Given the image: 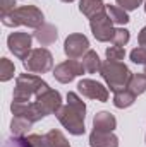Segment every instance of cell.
<instances>
[{
	"label": "cell",
	"mask_w": 146,
	"mask_h": 147,
	"mask_svg": "<svg viewBox=\"0 0 146 147\" xmlns=\"http://www.w3.org/2000/svg\"><path fill=\"white\" fill-rule=\"evenodd\" d=\"M59 121L69 130V134L72 135H83L86 132L84 128V115H86V105L84 101L74 94L69 92L67 94V105L60 106V110L55 113Z\"/></svg>",
	"instance_id": "1"
},
{
	"label": "cell",
	"mask_w": 146,
	"mask_h": 147,
	"mask_svg": "<svg viewBox=\"0 0 146 147\" xmlns=\"http://www.w3.org/2000/svg\"><path fill=\"white\" fill-rule=\"evenodd\" d=\"M50 86L40 79L36 74H21L16 80L14 94H12V103H33L31 99L46 91Z\"/></svg>",
	"instance_id": "2"
},
{
	"label": "cell",
	"mask_w": 146,
	"mask_h": 147,
	"mask_svg": "<svg viewBox=\"0 0 146 147\" xmlns=\"http://www.w3.org/2000/svg\"><path fill=\"white\" fill-rule=\"evenodd\" d=\"M2 22L7 28L28 26V28L38 29L43 26V12L35 5H23V7H17L16 10H12L7 17H3Z\"/></svg>",
	"instance_id": "3"
},
{
	"label": "cell",
	"mask_w": 146,
	"mask_h": 147,
	"mask_svg": "<svg viewBox=\"0 0 146 147\" xmlns=\"http://www.w3.org/2000/svg\"><path fill=\"white\" fill-rule=\"evenodd\" d=\"M100 74H102L103 80L107 82V86L110 87V91H113V92L126 89L131 80V75H132L122 62H113V60L103 62Z\"/></svg>",
	"instance_id": "4"
},
{
	"label": "cell",
	"mask_w": 146,
	"mask_h": 147,
	"mask_svg": "<svg viewBox=\"0 0 146 147\" xmlns=\"http://www.w3.org/2000/svg\"><path fill=\"white\" fill-rule=\"evenodd\" d=\"M23 65L29 74H46L53 69V57L46 48H36L29 53Z\"/></svg>",
	"instance_id": "5"
},
{
	"label": "cell",
	"mask_w": 146,
	"mask_h": 147,
	"mask_svg": "<svg viewBox=\"0 0 146 147\" xmlns=\"http://www.w3.org/2000/svg\"><path fill=\"white\" fill-rule=\"evenodd\" d=\"M31 41H33V36L29 33L17 31V33H10L9 34V38H7V46L14 53V57H17L19 60L24 62L29 57V53L33 51L31 50Z\"/></svg>",
	"instance_id": "6"
},
{
	"label": "cell",
	"mask_w": 146,
	"mask_h": 147,
	"mask_svg": "<svg viewBox=\"0 0 146 147\" xmlns=\"http://www.w3.org/2000/svg\"><path fill=\"white\" fill-rule=\"evenodd\" d=\"M33 103H35L36 110L41 113V116L45 118L46 115L57 113V111L60 110L62 98H60V92H59V91H53V89L48 87L46 91H43L41 94H38Z\"/></svg>",
	"instance_id": "7"
},
{
	"label": "cell",
	"mask_w": 146,
	"mask_h": 147,
	"mask_svg": "<svg viewBox=\"0 0 146 147\" xmlns=\"http://www.w3.org/2000/svg\"><path fill=\"white\" fill-rule=\"evenodd\" d=\"M112 24L113 22H112V19L108 17L107 10L102 12V14H98V16H95L93 19H89V28H91L93 36L96 38L98 41H102V43L112 41L113 33H115V29H113Z\"/></svg>",
	"instance_id": "8"
},
{
	"label": "cell",
	"mask_w": 146,
	"mask_h": 147,
	"mask_svg": "<svg viewBox=\"0 0 146 147\" xmlns=\"http://www.w3.org/2000/svg\"><path fill=\"white\" fill-rule=\"evenodd\" d=\"M84 74V69H83V63L74 60V58H69L62 63H59L55 69H53V75L59 82L62 84H69L74 77L77 75H83Z\"/></svg>",
	"instance_id": "9"
},
{
	"label": "cell",
	"mask_w": 146,
	"mask_h": 147,
	"mask_svg": "<svg viewBox=\"0 0 146 147\" xmlns=\"http://www.w3.org/2000/svg\"><path fill=\"white\" fill-rule=\"evenodd\" d=\"M89 48V41L88 38L81 33H74V34H69L65 43H64V51L69 58H79V57H84L86 51Z\"/></svg>",
	"instance_id": "10"
},
{
	"label": "cell",
	"mask_w": 146,
	"mask_h": 147,
	"mask_svg": "<svg viewBox=\"0 0 146 147\" xmlns=\"http://www.w3.org/2000/svg\"><path fill=\"white\" fill-rule=\"evenodd\" d=\"M77 91L84 96V98H89V99H96V101H108V91L107 87H103L100 82L96 80H91V79H83L79 80L77 84Z\"/></svg>",
	"instance_id": "11"
},
{
	"label": "cell",
	"mask_w": 146,
	"mask_h": 147,
	"mask_svg": "<svg viewBox=\"0 0 146 147\" xmlns=\"http://www.w3.org/2000/svg\"><path fill=\"white\" fill-rule=\"evenodd\" d=\"M89 146L91 147H119V139L112 132L95 130L89 135Z\"/></svg>",
	"instance_id": "12"
},
{
	"label": "cell",
	"mask_w": 146,
	"mask_h": 147,
	"mask_svg": "<svg viewBox=\"0 0 146 147\" xmlns=\"http://www.w3.org/2000/svg\"><path fill=\"white\" fill-rule=\"evenodd\" d=\"M117 127V120L113 115H110L108 111H100L95 115L93 118V128L95 130H102V132H113V128Z\"/></svg>",
	"instance_id": "13"
},
{
	"label": "cell",
	"mask_w": 146,
	"mask_h": 147,
	"mask_svg": "<svg viewBox=\"0 0 146 147\" xmlns=\"http://www.w3.org/2000/svg\"><path fill=\"white\" fill-rule=\"evenodd\" d=\"M57 36H59L57 34V29L52 24H43L41 28H38L36 31H35V38H36V41L41 46H48V45L55 43Z\"/></svg>",
	"instance_id": "14"
},
{
	"label": "cell",
	"mask_w": 146,
	"mask_h": 147,
	"mask_svg": "<svg viewBox=\"0 0 146 147\" xmlns=\"http://www.w3.org/2000/svg\"><path fill=\"white\" fill-rule=\"evenodd\" d=\"M79 10L88 19H93L95 16L105 12V3H103V0H81L79 2Z\"/></svg>",
	"instance_id": "15"
},
{
	"label": "cell",
	"mask_w": 146,
	"mask_h": 147,
	"mask_svg": "<svg viewBox=\"0 0 146 147\" xmlns=\"http://www.w3.org/2000/svg\"><path fill=\"white\" fill-rule=\"evenodd\" d=\"M81 63H83V69H84L86 74H95V72H98V70L102 69L100 57H98V53L93 51V50H88V51H86V55L83 57Z\"/></svg>",
	"instance_id": "16"
},
{
	"label": "cell",
	"mask_w": 146,
	"mask_h": 147,
	"mask_svg": "<svg viewBox=\"0 0 146 147\" xmlns=\"http://www.w3.org/2000/svg\"><path fill=\"white\" fill-rule=\"evenodd\" d=\"M134 101H136V94L131 92L127 87L119 91V92H113V105H115V108H120V110L122 108H129Z\"/></svg>",
	"instance_id": "17"
},
{
	"label": "cell",
	"mask_w": 146,
	"mask_h": 147,
	"mask_svg": "<svg viewBox=\"0 0 146 147\" xmlns=\"http://www.w3.org/2000/svg\"><path fill=\"white\" fill-rule=\"evenodd\" d=\"M105 10L108 14V17L112 19L113 24H127L129 22V16L127 10H124L119 5H105Z\"/></svg>",
	"instance_id": "18"
},
{
	"label": "cell",
	"mask_w": 146,
	"mask_h": 147,
	"mask_svg": "<svg viewBox=\"0 0 146 147\" xmlns=\"http://www.w3.org/2000/svg\"><path fill=\"white\" fill-rule=\"evenodd\" d=\"M31 125H33V121H29L28 118L14 116V118H12V121H10V130H12V134H14V135L23 137V135L31 128Z\"/></svg>",
	"instance_id": "19"
},
{
	"label": "cell",
	"mask_w": 146,
	"mask_h": 147,
	"mask_svg": "<svg viewBox=\"0 0 146 147\" xmlns=\"http://www.w3.org/2000/svg\"><path fill=\"white\" fill-rule=\"evenodd\" d=\"M127 89L131 92H134L136 96L143 94L146 91V75L145 74H132L131 75V80L127 84Z\"/></svg>",
	"instance_id": "20"
},
{
	"label": "cell",
	"mask_w": 146,
	"mask_h": 147,
	"mask_svg": "<svg viewBox=\"0 0 146 147\" xmlns=\"http://www.w3.org/2000/svg\"><path fill=\"white\" fill-rule=\"evenodd\" d=\"M46 140H48L50 147H71L67 139L64 137V134L60 130H55V128L46 134Z\"/></svg>",
	"instance_id": "21"
},
{
	"label": "cell",
	"mask_w": 146,
	"mask_h": 147,
	"mask_svg": "<svg viewBox=\"0 0 146 147\" xmlns=\"http://www.w3.org/2000/svg\"><path fill=\"white\" fill-rule=\"evenodd\" d=\"M14 72H16V67L14 63L9 60V58H2L0 60V80L2 82H7L14 77Z\"/></svg>",
	"instance_id": "22"
},
{
	"label": "cell",
	"mask_w": 146,
	"mask_h": 147,
	"mask_svg": "<svg viewBox=\"0 0 146 147\" xmlns=\"http://www.w3.org/2000/svg\"><path fill=\"white\" fill-rule=\"evenodd\" d=\"M129 38H131V34H129V31H127V29L119 28V29H115V33H113L112 43H113L115 46H124V45H127Z\"/></svg>",
	"instance_id": "23"
},
{
	"label": "cell",
	"mask_w": 146,
	"mask_h": 147,
	"mask_svg": "<svg viewBox=\"0 0 146 147\" xmlns=\"http://www.w3.org/2000/svg\"><path fill=\"white\" fill-rule=\"evenodd\" d=\"M3 147H33V146H31V142H29L28 137H24V135L23 137L14 135V137H10V139L5 140Z\"/></svg>",
	"instance_id": "24"
},
{
	"label": "cell",
	"mask_w": 146,
	"mask_h": 147,
	"mask_svg": "<svg viewBox=\"0 0 146 147\" xmlns=\"http://www.w3.org/2000/svg\"><path fill=\"white\" fill-rule=\"evenodd\" d=\"M124 57H126V50H124V46H110L108 50H107V60H113V62H120V60H124Z\"/></svg>",
	"instance_id": "25"
},
{
	"label": "cell",
	"mask_w": 146,
	"mask_h": 147,
	"mask_svg": "<svg viewBox=\"0 0 146 147\" xmlns=\"http://www.w3.org/2000/svg\"><path fill=\"white\" fill-rule=\"evenodd\" d=\"M131 60L134 63H146V48L145 46H138L131 51Z\"/></svg>",
	"instance_id": "26"
},
{
	"label": "cell",
	"mask_w": 146,
	"mask_h": 147,
	"mask_svg": "<svg viewBox=\"0 0 146 147\" xmlns=\"http://www.w3.org/2000/svg\"><path fill=\"white\" fill-rule=\"evenodd\" d=\"M14 5H16V0H0V17L3 19V17H7L12 10H16Z\"/></svg>",
	"instance_id": "27"
},
{
	"label": "cell",
	"mask_w": 146,
	"mask_h": 147,
	"mask_svg": "<svg viewBox=\"0 0 146 147\" xmlns=\"http://www.w3.org/2000/svg\"><path fill=\"white\" fill-rule=\"evenodd\" d=\"M28 139H29V142H31L33 147H50L48 140H46V135H36V134H33V135H28Z\"/></svg>",
	"instance_id": "28"
},
{
	"label": "cell",
	"mask_w": 146,
	"mask_h": 147,
	"mask_svg": "<svg viewBox=\"0 0 146 147\" xmlns=\"http://www.w3.org/2000/svg\"><path fill=\"white\" fill-rule=\"evenodd\" d=\"M143 0H117V5L122 7L124 10H134L138 9V5H141Z\"/></svg>",
	"instance_id": "29"
},
{
	"label": "cell",
	"mask_w": 146,
	"mask_h": 147,
	"mask_svg": "<svg viewBox=\"0 0 146 147\" xmlns=\"http://www.w3.org/2000/svg\"><path fill=\"white\" fill-rule=\"evenodd\" d=\"M138 41H139V46H145L146 48V28L141 29V33H139V36H138Z\"/></svg>",
	"instance_id": "30"
},
{
	"label": "cell",
	"mask_w": 146,
	"mask_h": 147,
	"mask_svg": "<svg viewBox=\"0 0 146 147\" xmlns=\"http://www.w3.org/2000/svg\"><path fill=\"white\" fill-rule=\"evenodd\" d=\"M62 2H67V3H71V2H74V0H62Z\"/></svg>",
	"instance_id": "31"
},
{
	"label": "cell",
	"mask_w": 146,
	"mask_h": 147,
	"mask_svg": "<svg viewBox=\"0 0 146 147\" xmlns=\"http://www.w3.org/2000/svg\"><path fill=\"white\" fill-rule=\"evenodd\" d=\"M145 75H146V63H145Z\"/></svg>",
	"instance_id": "32"
},
{
	"label": "cell",
	"mask_w": 146,
	"mask_h": 147,
	"mask_svg": "<svg viewBox=\"0 0 146 147\" xmlns=\"http://www.w3.org/2000/svg\"><path fill=\"white\" fill-rule=\"evenodd\" d=\"M145 10H146V2H145Z\"/></svg>",
	"instance_id": "33"
}]
</instances>
